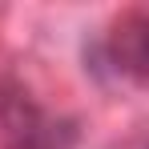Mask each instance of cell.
Wrapping results in <instances>:
<instances>
[{
  "mask_svg": "<svg viewBox=\"0 0 149 149\" xmlns=\"http://www.w3.org/2000/svg\"><path fill=\"white\" fill-rule=\"evenodd\" d=\"M77 141L73 121H56L28 93L0 97V149H69Z\"/></svg>",
  "mask_w": 149,
  "mask_h": 149,
  "instance_id": "6da1fadb",
  "label": "cell"
},
{
  "mask_svg": "<svg viewBox=\"0 0 149 149\" xmlns=\"http://www.w3.org/2000/svg\"><path fill=\"white\" fill-rule=\"evenodd\" d=\"M105 49H109V61L117 73H125L129 81L149 89V8L125 12L113 24Z\"/></svg>",
  "mask_w": 149,
  "mask_h": 149,
  "instance_id": "7a4b0ae2",
  "label": "cell"
}]
</instances>
